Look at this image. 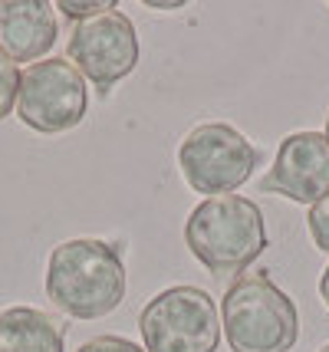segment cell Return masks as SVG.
I'll return each mask as SVG.
<instances>
[{
	"instance_id": "obj_16",
	"label": "cell",
	"mask_w": 329,
	"mask_h": 352,
	"mask_svg": "<svg viewBox=\"0 0 329 352\" xmlns=\"http://www.w3.org/2000/svg\"><path fill=\"white\" fill-rule=\"evenodd\" d=\"M319 293H323V303H326V309H329V267L323 270V280H319Z\"/></svg>"
},
{
	"instance_id": "obj_3",
	"label": "cell",
	"mask_w": 329,
	"mask_h": 352,
	"mask_svg": "<svg viewBox=\"0 0 329 352\" xmlns=\"http://www.w3.org/2000/svg\"><path fill=\"white\" fill-rule=\"evenodd\" d=\"M220 329L231 352H290L299 339L297 303L266 276L244 274L220 300Z\"/></svg>"
},
{
	"instance_id": "obj_10",
	"label": "cell",
	"mask_w": 329,
	"mask_h": 352,
	"mask_svg": "<svg viewBox=\"0 0 329 352\" xmlns=\"http://www.w3.org/2000/svg\"><path fill=\"white\" fill-rule=\"evenodd\" d=\"M0 352H66V329L56 316L33 307L0 313Z\"/></svg>"
},
{
	"instance_id": "obj_11",
	"label": "cell",
	"mask_w": 329,
	"mask_h": 352,
	"mask_svg": "<svg viewBox=\"0 0 329 352\" xmlns=\"http://www.w3.org/2000/svg\"><path fill=\"white\" fill-rule=\"evenodd\" d=\"M16 89H20V69L10 56L0 53V119H7L16 106Z\"/></svg>"
},
{
	"instance_id": "obj_17",
	"label": "cell",
	"mask_w": 329,
	"mask_h": 352,
	"mask_svg": "<svg viewBox=\"0 0 329 352\" xmlns=\"http://www.w3.org/2000/svg\"><path fill=\"white\" fill-rule=\"evenodd\" d=\"M323 135H326V138H329V116H326V132H323Z\"/></svg>"
},
{
	"instance_id": "obj_18",
	"label": "cell",
	"mask_w": 329,
	"mask_h": 352,
	"mask_svg": "<svg viewBox=\"0 0 329 352\" xmlns=\"http://www.w3.org/2000/svg\"><path fill=\"white\" fill-rule=\"evenodd\" d=\"M319 352H329V342H326V346H323V349H319Z\"/></svg>"
},
{
	"instance_id": "obj_12",
	"label": "cell",
	"mask_w": 329,
	"mask_h": 352,
	"mask_svg": "<svg viewBox=\"0 0 329 352\" xmlns=\"http://www.w3.org/2000/svg\"><path fill=\"white\" fill-rule=\"evenodd\" d=\"M56 10H63V16L69 20H93V16H102V14H112L115 10V0H86V3H76V0H60Z\"/></svg>"
},
{
	"instance_id": "obj_2",
	"label": "cell",
	"mask_w": 329,
	"mask_h": 352,
	"mask_svg": "<svg viewBox=\"0 0 329 352\" xmlns=\"http://www.w3.org/2000/svg\"><path fill=\"white\" fill-rule=\"evenodd\" d=\"M185 244L214 276L240 274L266 250L264 211L240 195L207 198L185 221Z\"/></svg>"
},
{
	"instance_id": "obj_5",
	"label": "cell",
	"mask_w": 329,
	"mask_h": 352,
	"mask_svg": "<svg viewBox=\"0 0 329 352\" xmlns=\"http://www.w3.org/2000/svg\"><path fill=\"white\" fill-rule=\"evenodd\" d=\"M260 152L227 122H204L191 129L188 138L178 148V165L185 182L198 195L224 198L251 182Z\"/></svg>"
},
{
	"instance_id": "obj_8",
	"label": "cell",
	"mask_w": 329,
	"mask_h": 352,
	"mask_svg": "<svg viewBox=\"0 0 329 352\" xmlns=\"http://www.w3.org/2000/svg\"><path fill=\"white\" fill-rule=\"evenodd\" d=\"M264 191H280L290 201L316 204L329 195V138L323 132H293L283 138Z\"/></svg>"
},
{
	"instance_id": "obj_4",
	"label": "cell",
	"mask_w": 329,
	"mask_h": 352,
	"mask_svg": "<svg viewBox=\"0 0 329 352\" xmlns=\"http://www.w3.org/2000/svg\"><path fill=\"white\" fill-rule=\"evenodd\" d=\"M139 333L145 352H214L220 342L218 307L201 287H172L145 303Z\"/></svg>"
},
{
	"instance_id": "obj_1",
	"label": "cell",
	"mask_w": 329,
	"mask_h": 352,
	"mask_svg": "<svg viewBox=\"0 0 329 352\" xmlns=\"http://www.w3.org/2000/svg\"><path fill=\"white\" fill-rule=\"evenodd\" d=\"M122 247L95 237H76L53 247L47 263L49 303L73 320H102L126 300Z\"/></svg>"
},
{
	"instance_id": "obj_9",
	"label": "cell",
	"mask_w": 329,
	"mask_h": 352,
	"mask_svg": "<svg viewBox=\"0 0 329 352\" xmlns=\"http://www.w3.org/2000/svg\"><path fill=\"white\" fill-rule=\"evenodd\" d=\"M56 43V14L47 0H0V53L14 63L43 60Z\"/></svg>"
},
{
	"instance_id": "obj_13",
	"label": "cell",
	"mask_w": 329,
	"mask_h": 352,
	"mask_svg": "<svg viewBox=\"0 0 329 352\" xmlns=\"http://www.w3.org/2000/svg\"><path fill=\"white\" fill-rule=\"evenodd\" d=\"M306 228H310L313 244L329 254V195L313 204V211H310V217H306Z\"/></svg>"
},
{
	"instance_id": "obj_15",
	"label": "cell",
	"mask_w": 329,
	"mask_h": 352,
	"mask_svg": "<svg viewBox=\"0 0 329 352\" xmlns=\"http://www.w3.org/2000/svg\"><path fill=\"white\" fill-rule=\"evenodd\" d=\"M145 3H148V7H152V10H181V7H185V0H145Z\"/></svg>"
},
{
	"instance_id": "obj_7",
	"label": "cell",
	"mask_w": 329,
	"mask_h": 352,
	"mask_svg": "<svg viewBox=\"0 0 329 352\" xmlns=\"http://www.w3.org/2000/svg\"><path fill=\"white\" fill-rule=\"evenodd\" d=\"M79 76L89 79L99 92H109L119 79H126L139 63V36L122 10L82 20L69 33L66 46Z\"/></svg>"
},
{
	"instance_id": "obj_14",
	"label": "cell",
	"mask_w": 329,
	"mask_h": 352,
	"mask_svg": "<svg viewBox=\"0 0 329 352\" xmlns=\"http://www.w3.org/2000/svg\"><path fill=\"white\" fill-rule=\"evenodd\" d=\"M76 352H145L141 346H135L132 339L122 336H95L89 342H82Z\"/></svg>"
},
{
	"instance_id": "obj_6",
	"label": "cell",
	"mask_w": 329,
	"mask_h": 352,
	"mask_svg": "<svg viewBox=\"0 0 329 352\" xmlns=\"http://www.w3.org/2000/svg\"><path fill=\"white\" fill-rule=\"evenodd\" d=\"M89 109V92L86 79L69 60H40L30 63L20 73V89H16V116L20 122L43 132V135H60L82 122Z\"/></svg>"
}]
</instances>
